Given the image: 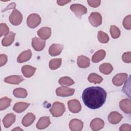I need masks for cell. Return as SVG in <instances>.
<instances>
[{
	"mask_svg": "<svg viewBox=\"0 0 131 131\" xmlns=\"http://www.w3.org/2000/svg\"><path fill=\"white\" fill-rule=\"evenodd\" d=\"M82 98L86 106L91 109H97L104 104L106 98V92L101 87L91 86L83 91Z\"/></svg>",
	"mask_w": 131,
	"mask_h": 131,
	"instance_id": "1",
	"label": "cell"
},
{
	"mask_svg": "<svg viewBox=\"0 0 131 131\" xmlns=\"http://www.w3.org/2000/svg\"><path fill=\"white\" fill-rule=\"evenodd\" d=\"M66 111L65 106L63 103L56 101L53 103L50 112L53 117H58L63 115Z\"/></svg>",
	"mask_w": 131,
	"mask_h": 131,
	"instance_id": "2",
	"label": "cell"
},
{
	"mask_svg": "<svg viewBox=\"0 0 131 131\" xmlns=\"http://www.w3.org/2000/svg\"><path fill=\"white\" fill-rule=\"evenodd\" d=\"M40 16L36 13L29 15L27 19V26L32 29H34L38 26L41 23Z\"/></svg>",
	"mask_w": 131,
	"mask_h": 131,
	"instance_id": "3",
	"label": "cell"
},
{
	"mask_svg": "<svg viewBox=\"0 0 131 131\" xmlns=\"http://www.w3.org/2000/svg\"><path fill=\"white\" fill-rule=\"evenodd\" d=\"M10 23L14 26H18L21 24L23 20V15L17 10L14 9L9 17Z\"/></svg>",
	"mask_w": 131,
	"mask_h": 131,
	"instance_id": "4",
	"label": "cell"
},
{
	"mask_svg": "<svg viewBox=\"0 0 131 131\" xmlns=\"http://www.w3.org/2000/svg\"><path fill=\"white\" fill-rule=\"evenodd\" d=\"M70 9L73 13H74L76 16L79 18H80L82 15L85 14L87 13L86 8L85 6L78 4H72L70 6Z\"/></svg>",
	"mask_w": 131,
	"mask_h": 131,
	"instance_id": "5",
	"label": "cell"
},
{
	"mask_svg": "<svg viewBox=\"0 0 131 131\" xmlns=\"http://www.w3.org/2000/svg\"><path fill=\"white\" fill-rule=\"evenodd\" d=\"M89 20L93 26L97 27L102 24L101 15L97 12H92L89 17Z\"/></svg>",
	"mask_w": 131,
	"mask_h": 131,
	"instance_id": "6",
	"label": "cell"
},
{
	"mask_svg": "<svg viewBox=\"0 0 131 131\" xmlns=\"http://www.w3.org/2000/svg\"><path fill=\"white\" fill-rule=\"evenodd\" d=\"M75 92V89L66 86L59 87L56 90V94L60 97H68L72 96Z\"/></svg>",
	"mask_w": 131,
	"mask_h": 131,
	"instance_id": "7",
	"label": "cell"
},
{
	"mask_svg": "<svg viewBox=\"0 0 131 131\" xmlns=\"http://www.w3.org/2000/svg\"><path fill=\"white\" fill-rule=\"evenodd\" d=\"M68 106L69 111L73 113H78L81 110V104L77 99H72L68 101Z\"/></svg>",
	"mask_w": 131,
	"mask_h": 131,
	"instance_id": "8",
	"label": "cell"
},
{
	"mask_svg": "<svg viewBox=\"0 0 131 131\" xmlns=\"http://www.w3.org/2000/svg\"><path fill=\"white\" fill-rule=\"evenodd\" d=\"M46 41L41 38L34 37L32 39V47L37 51H42L45 47Z\"/></svg>",
	"mask_w": 131,
	"mask_h": 131,
	"instance_id": "9",
	"label": "cell"
},
{
	"mask_svg": "<svg viewBox=\"0 0 131 131\" xmlns=\"http://www.w3.org/2000/svg\"><path fill=\"white\" fill-rule=\"evenodd\" d=\"M127 74L126 73H119L116 75L112 79L114 85L119 86L123 84L124 81L127 78Z\"/></svg>",
	"mask_w": 131,
	"mask_h": 131,
	"instance_id": "10",
	"label": "cell"
},
{
	"mask_svg": "<svg viewBox=\"0 0 131 131\" xmlns=\"http://www.w3.org/2000/svg\"><path fill=\"white\" fill-rule=\"evenodd\" d=\"M83 127V122L79 119H72L69 123V128L72 131H80L82 129Z\"/></svg>",
	"mask_w": 131,
	"mask_h": 131,
	"instance_id": "11",
	"label": "cell"
},
{
	"mask_svg": "<svg viewBox=\"0 0 131 131\" xmlns=\"http://www.w3.org/2000/svg\"><path fill=\"white\" fill-rule=\"evenodd\" d=\"M63 49V46L60 44L53 43L49 49V53L52 56L59 55Z\"/></svg>",
	"mask_w": 131,
	"mask_h": 131,
	"instance_id": "12",
	"label": "cell"
},
{
	"mask_svg": "<svg viewBox=\"0 0 131 131\" xmlns=\"http://www.w3.org/2000/svg\"><path fill=\"white\" fill-rule=\"evenodd\" d=\"M104 122L100 118H96L92 120L90 123V127L93 130H99L103 128Z\"/></svg>",
	"mask_w": 131,
	"mask_h": 131,
	"instance_id": "13",
	"label": "cell"
},
{
	"mask_svg": "<svg viewBox=\"0 0 131 131\" xmlns=\"http://www.w3.org/2000/svg\"><path fill=\"white\" fill-rule=\"evenodd\" d=\"M119 106L121 110L126 114L131 113V101L128 99H124L119 102Z\"/></svg>",
	"mask_w": 131,
	"mask_h": 131,
	"instance_id": "14",
	"label": "cell"
},
{
	"mask_svg": "<svg viewBox=\"0 0 131 131\" xmlns=\"http://www.w3.org/2000/svg\"><path fill=\"white\" fill-rule=\"evenodd\" d=\"M122 117V115L118 112H112L108 115V120L111 123L116 124L121 121Z\"/></svg>",
	"mask_w": 131,
	"mask_h": 131,
	"instance_id": "15",
	"label": "cell"
},
{
	"mask_svg": "<svg viewBox=\"0 0 131 131\" xmlns=\"http://www.w3.org/2000/svg\"><path fill=\"white\" fill-rule=\"evenodd\" d=\"M37 34L41 39H47L51 35V29L48 27H42L38 30Z\"/></svg>",
	"mask_w": 131,
	"mask_h": 131,
	"instance_id": "16",
	"label": "cell"
},
{
	"mask_svg": "<svg viewBox=\"0 0 131 131\" xmlns=\"http://www.w3.org/2000/svg\"><path fill=\"white\" fill-rule=\"evenodd\" d=\"M24 80V78L20 75H12L6 77L4 81L7 83L18 84Z\"/></svg>",
	"mask_w": 131,
	"mask_h": 131,
	"instance_id": "17",
	"label": "cell"
},
{
	"mask_svg": "<svg viewBox=\"0 0 131 131\" xmlns=\"http://www.w3.org/2000/svg\"><path fill=\"white\" fill-rule=\"evenodd\" d=\"M50 123V117L48 116H44L39 118L36 126L38 129H42L48 127Z\"/></svg>",
	"mask_w": 131,
	"mask_h": 131,
	"instance_id": "18",
	"label": "cell"
},
{
	"mask_svg": "<svg viewBox=\"0 0 131 131\" xmlns=\"http://www.w3.org/2000/svg\"><path fill=\"white\" fill-rule=\"evenodd\" d=\"M77 63L79 68L85 69L90 66V59L84 55H80L77 58Z\"/></svg>",
	"mask_w": 131,
	"mask_h": 131,
	"instance_id": "19",
	"label": "cell"
},
{
	"mask_svg": "<svg viewBox=\"0 0 131 131\" xmlns=\"http://www.w3.org/2000/svg\"><path fill=\"white\" fill-rule=\"evenodd\" d=\"M36 69L29 65H25L21 68V72L24 76L27 78L32 77L36 71Z\"/></svg>",
	"mask_w": 131,
	"mask_h": 131,
	"instance_id": "20",
	"label": "cell"
},
{
	"mask_svg": "<svg viewBox=\"0 0 131 131\" xmlns=\"http://www.w3.org/2000/svg\"><path fill=\"white\" fill-rule=\"evenodd\" d=\"M16 116L13 113L7 114L3 120L4 127L6 128L9 127L15 121Z\"/></svg>",
	"mask_w": 131,
	"mask_h": 131,
	"instance_id": "21",
	"label": "cell"
},
{
	"mask_svg": "<svg viewBox=\"0 0 131 131\" xmlns=\"http://www.w3.org/2000/svg\"><path fill=\"white\" fill-rule=\"evenodd\" d=\"M35 120V116L32 113H28L24 117L21 123L24 126L27 127L31 125Z\"/></svg>",
	"mask_w": 131,
	"mask_h": 131,
	"instance_id": "22",
	"label": "cell"
},
{
	"mask_svg": "<svg viewBox=\"0 0 131 131\" xmlns=\"http://www.w3.org/2000/svg\"><path fill=\"white\" fill-rule=\"evenodd\" d=\"M32 56V52L30 50H27L26 51L21 52L17 57V61L18 63H23L26 62L30 59Z\"/></svg>",
	"mask_w": 131,
	"mask_h": 131,
	"instance_id": "23",
	"label": "cell"
},
{
	"mask_svg": "<svg viewBox=\"0 0 131 131\" xmlns=\"http://www.w3.org/2000/svg\"><path fill=\"white\" fill-rule=\"evenodd\" d=\"M15 33L13 32H9L7 35H6L2 39V43L3 46L5 47H7L10 46L14 41L15 38Z\"/></svg>",
	"mask_w": 131,
	"mask_h": 131,
	"instance_id": "24",
	"label": "cell"
},
{
	"mask_svg": "<svg viewBox=\"0 0 131 131\" xmlns=\"http://www.w3.org/2000/svg\"><path fill=\"white\" fill-rule=\"evenodd\" d=\"M106 55L105 51L103 50H100L96 52L92 57V60L93 62L97 63L103 60Z\"/></svg>",
	"mask_w": 131,
	"mask_h": 131,
	"instance_id": "25",
	"label": "cell"
},
{
	"mask_svg": "<svg viewBox=\"0 0 131 131\" xmlns=\"http://www.w3.org/2000/svg\"><path fill=\"white\" fill-rule=\"evenodd\" d=\"M30 104L24 102H18L15 103L13 106V110L14 112L17 113L23 112L29 106Z\"/></svg>",
	"mask_w": 131,
	"mask_h": 131,
	"instance_id": "26",
	"label": "cell"
},
{
	"mask_svg": "<svg viewBox=\"0 0 131 131\" xmlns=\"http://www.w3.org/2000/svg\"><path fill=\"white\" fill-rule=\"evenodd\" d=\"M113 70L112 64L110 63H103L100 65L99 71L102 74L105 75L110 74Z\"/></svg>",
	"mask_w": 131,
	"mask_h": 131,
	"instance_id": "27",
	"label": "cell"
},
{
	"mask_svg": "<svg viewBox=\"0 0 131 131\" xmlns=\"http://www.w3.org/2000/svg\"><path fill=\"white\" fill-rule=\"evenodd\" d=\"M13 95L15 97L24 98L27 96L28 93L25 89L18 88L15 89L13 91Z\"/></svg>",
	"mask_w": 131,
	"mask_h": 131,
	"instance_id": "28",
	"label": "cell"
},
{
	"mask_svg": "<svg viewBox=\"0 0 131 131\" xmlns=\"http://www.w3.org/2000/svg\"><path fill=\"white\" fill-rule=\"evenodd\" d=\"M88 80L89 82L91 83H94L95 84H97L100 83L102 81L103 78H102V77L98 75V74L93 73L89 75L88 77Z\"/></svg>",
	"mask_w": 131,
	"mask_h": 131,
	"instance_id": "29",
	"label": "cell"
},
{
	"mask_svg": "<svg viewBox=\"0 0 131 131\" xmlns=\"http://www.w3.org/2000/svg\"><path fill=\"white\" fill-rule=\"evenodd\" d=\"M59 83L63 86H68L73 85L75 82L74 80L69 77L64 76L60 78L58 80Z\"/></svg>",
	"mask_w": 131,
	"mask_h": 131,
	"instance_id": "30",
	"label": "cell"
},
{
	"mask_svg": "<svg viewBox=\"0 0 131 131\" xmlns=\"http://www.w3.org/2000/svg\"><path fill=\"white\" fill-rule=\"evenodd\" d=\"M61 58H54L51 59L49 64L50 69L52 70H54L59 68L61 66Z\"/></svg>",
	"mask_w": 131,
	"mask_h": 131,
	"instance_id": "31",
	"label": "cell"
},
{
	"mask_svg": "<svg viewBox=\"0 0 131 131\" xmlns=\"http://www.w3.org/2000/svg\"><path fill=\"white\" fill-rule=\"evenodd\" d=\"M11 99L7 97L2 98L0 100V110L3 111L8 107L11 104Z\"/></svg>",
	"mask_w": 131,
	"mask_h": 131,
	"instance_id": "32",
	"label": "cell"
},
{
	"mask_svg": "<svg viewBox=\"0 0 131 131\" xmlns=\"http://www.w3.org/2000/svg\"><path fill=\"white\" fill-rule=\"evenodd\" d=\"M97 38L99 42L103 43H106L109 41V37L108 35L102 31H98Z\"/></svg>",
	"mask_w": 131,
	"mask_h": 131,
	"instance_id": "33",
	"label": "cell"
},
{
	"mask_svg": "<svg viewBox=\"0 0 131 131\" xmlns=\"http://www.w3.org/2000/svg\"><path fill=\"white\" fill-rule=\"evenodd\" d=\"M110 32L112 38L114 39L118 38L120 35V30L116 26H111L110 27Z\"/></svg>",
	"mask_w": 131,
	"mask_h": 131,
	"instance_id": "34",
	"label": "cell"
},
{
	"mask_svg": "<svg viewBox=\"0 0 131 131\" xmlns=\"http://www.w3.org/2000/svg\"><path fill=\"white\" fill-rule=\"evenodd\" d=\"M131 15H128L125 16L123 20L122 24L124 28L126 30H130L131 29Z\"/></svg>",
	"mask_w": 131,
	"mask_h": 131,
	"instance_id": "35",
	"label": "cell"
},
{
	"mask_svg": "<svg viewBox=\"0 0 131 131\" xmlns=\"http://www.w3.org/2000/svg\"><path fill=\"white\" fill-rule=\"evenodd\" d=\"M9 29L5 23H1L0 25V33L1 36L6 35L9 33Z\"/></svg>",
	"mask_w": 131,
	"mask_h": 131,
	"instance_id": "36",
	"label": "cell"
},
{
	"mask_svg": "<svg viewBox=\"0 0 131 131\" xmlns=\"http://www.w3.org/2000/svg\"><path fill=\"white\" fill-rule=\"evenodd\" d=\"M122 60L125 63H130L131 62V52H127L124 53L122 56Z\"/></svg>",
	"mask_w": 131,
	"mask_h": 131,
	"instance_id": "37",
	"label": "cell"
},
{
	"mask_svg": "<svg viewBox=\"0 0 131 131\" xmlns=\"http://www.w3.org/2000/svg\"><path fill=\"white\" fill-rule=\"evenodd\" d=\"M87 2L90 6L93 7V8H97L100 6V3H101V1H100V0H94V1L89 0V1H88Z\"/></svg>",
	"mask_w": 131,
	"mask_h": 131,
	"instance_id": "38",
	"label": "cell"
},
{
	"mask_svg": "<svg viewBox=\"0 0 131 131\" xmlns=\"http://www.w3.org/2000/svg\"><path fill=\"white\" fill-rule=\"evenodd\" d=\"M7 56L5 54H1L0 55V66L2 67L7 62Z\"/></svg>",
	"mask_w": 131,
	"mask_h": 131,
	"instance_id": "39",
	"label": "cell"
},
{
	"mask_svg": "<svg viewBox=\"0 0 131 131\" xmlns=\"http://www.w3.org/2000/svg\"><path fill=\"white\" fill-rule=\"evenodd\" d=\"M119 130L120 131H130L131 126L128 124H124L120 126Z\"/></svg>",
	"mask_w": 131,
	"mask_h": 131,
	"instance_id": "40",
	"label": "cell"
},
{
	"mask_svg": "<svg viewBox=\"0 0 131 131\" xmlns=\"http://www.w3.org/2000/svg\"><path fill=\"white\" fill-rule=\"evenodd\" d=\"M71 1H65V0H58L57 1V3L59 6H63L71 2Z\"/></svg>",
	"mask_w": 131,
	"mask_h": 131,
	"instance_id": "41",
	"label": "cell"
},
{
	"mask_svg": "<svg viewBox=\"0 0 131 131\" xmlns=\"http://www.w3.org/2000/svg\"><path fill=\"white\" fill-rule=\"evenodd\" d=\"M23 130V129H20V128H19V127H18V128H14V129H13V130Z\"/></svg>",
	"mask_w": 131,
	"mask_h": 131,
	"instance_id": "42",
	"label": "cell"
}]
</instances>
